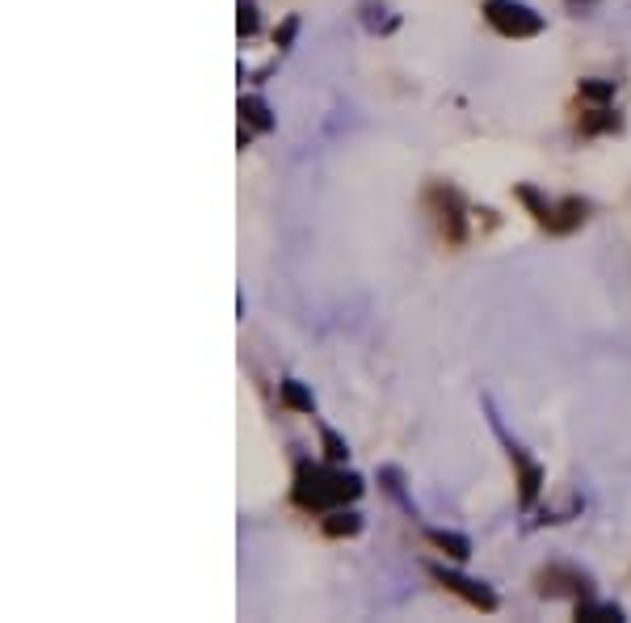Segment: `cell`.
I'll use <instances>...</instances> for the list:
<instances>
[{"label":"cell","mask_w":631,"mask_h":623,"mask_svg":"<svg viewBox=\"0 0 631 623\" xmlns=\"http://www.w3.org/2000/svg\"><path fill=\"white\" fill-rule=\"evenodd\" d=\"M295 506L312 514H329L337 506H350L362 497V476L341 472V464H299L295 468Z\"/></svg>","instance_id":"cell-1"},{"label":"cell","mask_w":631,"mask_h":623,"mask_svg":"<svg viewBox=\"0 0 631 623\" xmlns=\"http://www.w3.org/2000/svg\"><path fill=\"white\" fill-rule=\"evenodd\" d=\"M484 22L493 26L501 38H535L543 34V13H535L522 0H484Z\"/></svg>","instance_id":"cell-2"},{"label":"cell","mask_w":631,"mask_h":623,"mask_svg":"<svg viewBox=\"0 0 631 623\" xmlns=\"http://www.w3.org/2000/svg\"><path fill=\"white\" fill-rule=\"evenodd\" d=\"M535 590L543 598H577L581 602V598L594 594V577H589L585 569H577V565H547L535 577Z\"/></svg>","instance_id":"cell-3"},{"label":"cell","mask_w":631,"mask_h":623,"mask_svg":"<svg viewBox=\"0 0 631 623\" xmlns=\"http://www.w3.org/2000/svg\"><path fill=\"white\" fill-rule=\"evenodd\" d=\"M493 430H497V438L505 442V451H510L514 468H518V501H522V510H531V506H535V497H539V489H543V468L518 447V442H514L510 434L501 430V417H497V413H493Z\"/></svg>","instance_id":"cell-4"},{"label":"cell","mask_w":631,"mask_h":623,"mask_svg":"<svg viewBox=\"0 0 631 623\" xmlns=\"http://www.w3.org/2000/svg\"><path fill=\"white\" fill-rule=\"evenodd\" d=\"M434 573V581L442 590H451V594H459L467 607H476V611H484V615H493L497 611V594L484 586V581H476V577H463V573H455V569H442V565H434L430 569Z\"/></svg>","instance_id":"cell-5"},{"label":"cell","mask_w":631,"mask_h":623,"mask_svg":"<svg viewBox=\"0 0 631 623\" xmlns=\"http://www.w3.org/2000/svg\"><path fill=\"white\" fill-rule=\"evenodd\" d=\"M430 203H434V211H438L442 236L451 240V245H459V240H463V203H459V194H455L451 186H434V190H430Z\"/></svg>","instance_id":"cell-6"},{"label":"cell","mask_w":631,"mask_h":623,"mask_svg":"<svg viewBox=\"0 0 631 623\" xmlns=\"http://www.w3.org/2000/svg\"><path fill=\"white\" fill-rule=\"evenodd\" d=\"M320 531L329 535V539H350V535H358V531H362V514H358V510L337 506V510H329V514L320 518Z\"/></svg>","instance_id":"cell-7"},{"label":"cell","mask_w":631,"mask_h":623,"mask_svg":"<svg viewBox=\"0 0 631 623\" xmlns=\"http://www.w3.org/2000/svg\"><path fill=\"white\" fill-rule=\"evenodd\" d=\"M240 123H249L253 131L270 135V131H274V110H270V102H266V97H257V93L240 97Z\"/></svg>","instance_id":"cell-8"},{"label":"cell","mask_w":631,"mask_h":623,"mask_svg":"<svg viewBox=\"0 0 631 623\" xmlns=\"http://www.w3.org/2000/svg\"><path fill=\"white\" fill-rule=\"evenodd\" d=\"M585 211H589L585 198H564V203H556L547 232H573V228H581L585 224Z\"/></svg>","instance_id":"cell-9"},{"label":"cell","mask_w":631,"mask_h":623,"mask_svg":"<svg viewBox=\"0 0 631 623\" xmlns=\"http://www.w3.org/2000/svg\"><path fill=\"white\" fill-rule=\"evenodd\" d=\"M425 539H430V544L438 548V552H446V556H451V560H467V556H472V539H467V535H459V531H425Z\"/></svg>","instance_id":"cell-10"},{"label":"cell","mask_w":631,"mask_h":623,"mask_svg":"<svg viewBox=\"0 0 631 623\" xmlns=\"http://www.w3.org/2000/svg\"><path fill=\"white\" fill-rule=\"evenodd\" d=\"M577 619H581V623H619V619H623V607H619V602L581 598V602H577Z\"/></svg>","instance_id":"cell-11"},{"label":"cell","mask_w":631,"mask_h":623,"mask_svg":"<svg viewBox=\"0 0 631 623\" xmlns=\"http://www.w3.org/2000/svg\"><path fill=\"white\" fill-rule=\"evenodd\" d=\"M278 396H282V405H287V409H295V413H316V396L308 392V388H303L299 384V379H282V384H278Z\"/></svg>","instance_id":"cell-12"},{"label":"cell","mask_w":631,"mask_h":623,"mask_svg":"<svg viewBox=\"0 0 631 623\" xmlns=\"http://www.w3.org/2000/svg\"><path fill=\"white\" fill-rule=\"evenodd\" d=\"M514 194H518V203H526V207H531V215H535V224H539V228H547V224H552V211H556V203H547V198H543L535 186H518Z\"/></svg>","instance_id":"cell-13"},{"label":"cell","mask_w":631,"mask_h":623,"mask_svg":"<svg viewBox=\"0 0 631 623\" xmlns=\"http://www.w3.org/2000/svg\"><path fill=\"white\" fill-rule=\"evenodd\" d=\"M379 485H383V493H388V497H396L409 514H417V510H413V497L404 493V472H400V468H392V464H388V468H379Z\"/></svg>","instance_id":"cell-14"},{"label":"cell","mask_w":631,"mask_h":623,"mask_svg":"<svg viewBox=\"0 0 631 623\" xmlns=\"http://www.w3.org/2000/svg\"><path fill=\"white\" fill-rule=\"evenodd\" d=\"M598 131H619V114L606 110V106H594L585 118H581V135H598Z\"/></svg>","instance_id":"cell-15"},{"label":"cell","mask_w":631,"mask_h":623,"mask_svg":"<svg viewBox=\"0 0 631 623\" xmlns=\"http://www.w3.org/2000/svg\"><path fill=\"white\" fill-rule=\"evenodd\" d=\"M320 447H324V459H329V464H345V459H350V442H345L333 426H320Z\"/></svg>","instance_id":"cell-16"},{"label":"cell","mask_w":631,"mask_h":623,"mask_svg":"<svg viewBox=\"0 0 631 623\" xmlns=\"http://www.w3.org/2000/svg\"><path fill=\"white\" fill-rule=\"evenodd\" d=\"M236 30H240V38H253V34L261 30L257 0H236Z\"/></svg>","instance_id":"cell-17"},{"label":"cell","mask_w":631,"mask_h":623,"mask_svg":"<svg viewBox=\"0 0 631 623\" xmlns=\"http://www.w3.org/2000/svg\"><path fill=\"white\" fill-rule=\"evenodd\" d=\"M581 97L594 106L615 102V80H581Z\"/></svg>","instance_id":"cell-18"},{"label":"cell","mask_w":631,"mask_h":623,"mask_svg":"<svg viewBox=\"0 0 631 623\" xmlns=\"http://www.w3.org/2000/svg\"><path fill=\"white\" fill-rule=\"evenodd\" d=\"M295 34H299V17H287V22H282V30L274 34V43H278V51H291V43H295Z\"/></svg>","instance_id":"cell-19"},{"label":"cell","mask_w":631,"mask_h":623,"mask_svg":"<svg viewBox=\"0 0 631 623\" xmlns=\"http://www.w3.org/2000/svg\"><path fill=\"white\" fill-rule=\"evenodd\" d=\"M564 5H568V9H573L577 17H589V13H594V9H598V0H564Z\"/></svg>","instance_id":"cell-20"}]
</instances>
